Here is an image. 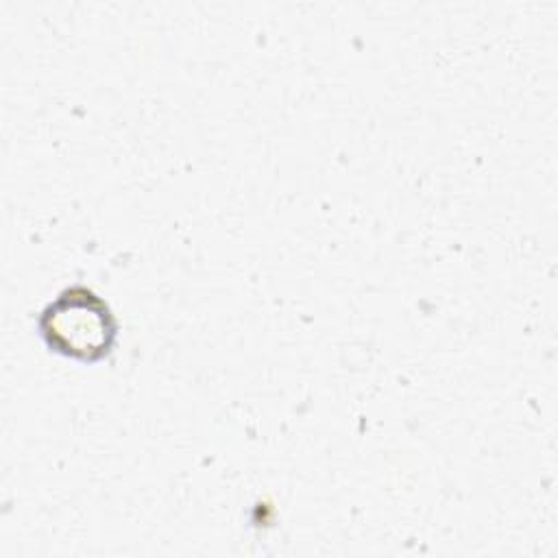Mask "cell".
Masks as SVG:
<instances>
[{"label": "cell", "mask_w": 558, "mask_h": 558, "mask_svg": "<svg viewBox=\"0 0 558 558\" xmlns=\"http://www.w3.org/2000/svg\"><path fill=\"white\" fill-rule=\"evenodd\" d=\"M37 331L50 351L87 364L113 353L118 320L96 290L72 283L39 312Z\"/></svg>", "instance_id": "obj_1"}]
</instances>
